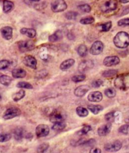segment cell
<instances>
[{
  "label": "cell",
  "mask_w": 129,
  "mask_h": 153,
  "mask_svg": "<svg viewBox=\"0 0 129 153\" xmlns=\"http://www.w3.org/2000/svg\"><path fill=\"white\" fill-rule=\"evenodd\" d=\"M113 43L118 48H127L129 45V34L125 32L117 33L113 39Z\"/></svg>",
  "instance_id": "cell-1"
},
{
  "label": "cell",
  "mask_w": 129,
  "mask_h": 153,
  "mask_svg": "<svg viewBox=\"0 0 129 153\" xmlns=\"http://www.w3.org/2000/svg\"><path fill=\"white\" fill-rule=\"evenodd\" d=\"M114 85L116 88L123 91L129 89V74H122L117 76L114 81Z\"/></svg>",
  "instance_id": "cell-2"
},
{
  "label": "cell",
  "mask_w": 129,
  "mask_h": 153,
  "mask_svg": "<svg viewBox=\"0 0 129 153\" xmlns=\"http://www.w3.org/2000/svg\"><path fill=\"white\" fill-rule=\"evenodd\" d=\"M118 3L116 0H104L99 4V8L103 13H109L116 9Z\"/></svg>",
  "instance_id": "cell-3"
},
{
  "label": "cell",
  "mask_w": 129,
  "mask_h": 153,
  "mask_svg": "<svg viewBox=\"0 0 129 153\" xmlns=\"http://www.w3.org/2000/svg\"><path fill=\"white\" fill-rule=\"evenodd\" d=\"M67 5L64 0H55L51 4V10L54 13H59L65 11Z\"/></svg>",
  "instance_id": "cell-4"
},
{
  "label": "cell",
  "mask_w": 129,
  "mask_h": 153,
  "mask_svg": "<svg viewBox=\"0 0 129 153\" xmlns=\"http://www.w3.org/2000/svg\"><path fill=\"white\" fill-rule=\"evenodd\" d=\"M20 114L21 110L19 108L11 107L5 111L3 115V118L4 120H10L20 115Z\"/></svg>",
  "instance_id": "cell-5"
},
{
  "label": "cell",
  "mask_w": 129,
  "mask_h": 153,
  "mask_svg": "<svg viewBox=\"0 0 129 153\" xmlns=\"http://www.w3.org/2000/svg\"><path fill=\"white\" fill-rule=\"evenodd\" d=\"M50 131V128L47 125L40 124L36 129V134L37 137H44L47 136Z\"/></svg>",
  "instance_id": "cell-6"
},
{
  "label": "cell",
  "mask_w": 129,
  "mask_h": 153,
  "mask_svg": "<svg viewBox=\"0 0 129 153\" xmlns=\"http://www.w3.org/2000/svg\"><path fill=\"white\" fill-rule=\"evenodd\" d=\"M35 48V44L30 40L20 41L19 43V49L20 52H25L32 51Z\"/></svg>",
  "instance_id": "cell-7"
},
{
  "label": "cell",
  "mask_w": 129,
  "mask_h": 153,
  "mask_svg": "<svg viewBox=\"0 0 129 153\" xmlns=\"http://www.w3.org/2000/svg\"><path fill=\"white\" fill-rule=\"evenodd\" d=\"M122 143L120 140H115L112 143H107L105 145V149L108 152H114L121 149Z\"/></svg>",
  "instance_id": "cell-8"
},
{
  "label": "cell",
  "mask_w": 129,
  "mask_h": 153,
  "mask_svg": "<svg viewBox=\"0 0 129 153\" xmlns=\"http://www.w3.org/2000/svg\"><path fill=\"white\" fill-rule=\"evenodd\" d=\"M104 45L101 41H96L94 42L90 49V53L93 56H97L103 52Z\"/></svg>",
  "instance_id": "cell-9"
},
{
  "label": "cell",
  "mask_w": 129,
  "mask_h": 153,
  "mask_svg": "<svg viewBox=\"0 0 129 153\" xmlns=\"http://www.w3.org/2000/svg\"><path fill=\"white\" fill-rule=\"evenodd\" d=\"M64 117L60 111L57 110H54L50 114L49 116V120L52 123H57V122H64Z\"/></svg>",
  "instance_id": "cell-10"
},
{
  "label": "cell",
  "mask_w": 129,
  "mask_h": 153,
  "mask_svg": "<svg viewBox=\"0 0 129 153\" xmlns=\"http://www.w3.org/2000/svg\"><path fill=\"white\" fill-rule=\"evenodd\" d=\"M93 66L94 62L91 60H85L79 64L78 70L81 73H85L92 69Z\"/></svg>",
  "instance_id": "cell-11"
},
{
  "label": "cell",
  "mask_w": 129,
  "mask_h": 153,
  "mask_svg": "<svg viewBox=\"0 0 129 153\" xmlns=\"http://www.w3.org/2000/svg\"><path fill=\"white\" fill-rule=\"evenodd\" d=\"M23 62L24 63L25 65L28 68H30L33 69H37V61L36 60V59L32 56H30V55L26 56L24 58H23Z\"/></svg>",
  "instance_id": "cell-12"
},
{
  "label": "cell",
  "mask_w": 129,
  "mask_h": 153,
  "mask_svg": "<svg viewBox=\"0 0 129 153\" xmlns=\"http://www.w3.org/2000/svg\"><path fill=\"white\" fill-rule=\"evenodd\" d=\"M120 63V59L118 56H108L103 60L104 66L107 67H111L116 66Z\"/></svg>",
  "instance_id": "cell-13"
},
{
  "label": "cell",
  "mask_w": 129,
  "mask_h": 153,
  "mask_svg": "<svg viewBox=\"0 0 129 153\" xmlns=\"http://www.w3.org/2000/svg\"><path fill=\"white\" fill-rule=\"evenodd\" d=\"M90 90V86L89 85H81L76 88L74 95L78 97H83Z\"/></svg>",
  "instance_id": "cell-14"
},
{
  "label": "cell",
  "mask_w": 129,
  "mask_h": 153,
  "mask_svg": "<svg viewBox=\"0 0 129 153\" xmlns=\"http://www.w3.org/2000/svg\"><path fill=\"white\" fill-rule=\"evenodd\" d=\"M112 128V125L111 123L108 122L105 125H103L100 127H99L98 129V134L99 136H105L108 135Z\"/></svg>",
  "instance_id": "cell-15"
},
{
  "label": "cell",
  "mask_w": 129,
  "mask_h": 153,
  "mask_svg": "<svg viewBox=\"0 0 129 153\" xmlns=\"http://www.w3.org/2000/svg\"><path fill=\"white\" fill-rule=\"evenodd\" d=\"M102 99L103 95L99 91L91 92L87 96V100L91 102H99L102 100Z\"/></svg>",
  "instance_id": "cell-16"
},
{
  "label": "cell",
  "mask_w": 129,
  "mask_h": 153,
  "mask_svg": "<svg viewBox=\"0 0 129 153\" xmlns=\"http://www.w3.org/2000/svg\"><path fill=\"white\" fill-rule=\"evenodd\" d=\"M1 33L3 39L9 40L13 37V28L10 27H4L1 28Z\"/></svg>",
  "instance_id": "cell-17"
},
{
  "label": "cell",
  "mask_w": 129,
  "mask_h": 153,
  "mask_svg": "<svg viewBox=\"0 0 129 153\" xmlns=\"http://www.w3.org/2000/svg\"><path fill=\"white\" fill-rule=\"evenodd\" d=\"M74 63L75 60H74L73 59H68L65 60L61 64L60 69L63 71H65L71 68L74 65Z\"/></svg>",
  "instance_id": "cell-18"
},
{
  "label": "cell",
  "mask_w": 129,
  "mask_h": 153,
  "mask_svg": "<svg viewBox=\"0 0 129 153\" xmlns=\"http://www.w3.org/2000/svg\"><path fill=\"white\" fill-rule=\"evenodd\" d=\"M25 131H24V129L22 127L16 128L13 132L14 138L16 140H21L25 136Z\"/></svg>",
  "instance_id": "cell-19"
},
{
  "label": "cell",
  "mask_w": 129,
  "mask_h": 153,
  "mask_svg": "<svg viewBox=\"0 0 129 153\" xmlns=\"http://www.w3.org/2000/svg\"><path fill=\"white\" fill-rule=\"evenodd\" d=\"M11 74L14 78H23L26 76L27 72L23 69L17 68L14 69L11 72Z\"/></svg>",
  "instance_id": "cell-20"
},
{
  "label": "cell",
  "mask_w": 129,
  "mask_h": 153,
  "mask_svg": "<svg viewBox=\"0 0 129 153\" xmlns=\"http://www.w3.org/2000/svg\"><path fill=\"white\" fill-rule=\"evenodd\" d=\"M20 33L23 35H25L29 38H34L36 36V31L33 28H22L20 30Z\"/></svg>",
  "instance_id": "cell-21"
},
{
  "label": "cell",
  "mask_w": 129,
  "mask_h": 153,
  "mask_svg": "<svg viewBox=\"0 0 129 153\" xmlns=\"http://www.w3.org/2000/svg\"><path fill=\"white\" fill-rule=\"evenodd\" d=\"M62 33L61 30H57L54 33L50 35L49 37V40L51 42H55L62 39Z\"/></svg>",
  "instance_id": "cell-22"
},
{
  "label": "cell",
  "mask_w": 129,
  "mask_h": 153,
  "mask_svg": "<svg viewBox=\"0 0 129 153\" xmlns=\"http://www.w3.org/2000/svg\"><path fill=\"white\" fill-rule=\"evenodd\" d=\"M14 8V3L8 0H4L3 1V11L5 13H8Z\"/></svg>",
  "instance_id": "cell-23"
},
{
  "label": "cell",
  "mask_w": 129,
  "mask_h": 153,
  "mask_svg": "<svg viewBox=\"0 0 129 153\" xmlns=\"http://www.w3.org/2000/svg\"><path fill=\"white\" fill-rule=\"evenodd\" d=\"M87 108L90 110L91 113L95 115L98 114L103 110V107L100 105H90L87 106Z\"/></svg>",
  "instance_id": "cell-24"
},
{
  "label": "cell",
  "mask_w": 129,
  "mask_h": 153,
  "mask_svg": "<svg viewBox=\"0 0 129 153\" xmlns=\"http://www.w3.org/2000/svg\"><path fill=\"white\" fill-rule=\"evenodd\" d=\"M11 81H12V78L9 76L2 75L0 76V83L4 86H9Z\"/></svg>",
  "instance_id": "cell-25"
},
{
  "label": "cell",
  "mask_w": 129,
  "mask_h": 153,
  "mask_svg": "<svg viewBox=\"0 0 129 153\" xmlns=\"http://www.w3.org/2000/svg\"><path fill=\"white\" fill-rule=\"evenodd\" d=\"M25 96V91L23 90L19 91L18 92L13 94L12 96V99L14 102H19L20 100L23 98Z\"/></svg>",
  "instance_id": "cell-26"
},
{
  "label": "cell",
  "mask_w": 129,
  "mask_h": 153,
  "mask_svg": "<svg viewBox=\"0 0 129 153\" xmlns=\"http://www.w3.org/2000/svg\"><path fill=\"white\" fill-rule=\"evenodd\" d=\"M76 114L80 117H86L89 114V111L87 108L83 107H78L76 108Z\"/></svg>",
  "instance_id": "cell-27"
},
{
  "label": "cell",
  "mask_w": 129,
  "mask_h": 153,
  "mask_svg": "<svg viewBox=\"0 0 129 153\" xmlns=\"http://www.w3.org/2000/svg\"><path fill=\"white\" fill-rule=\"evenodd\" d=\"M117 73H118V71H117L116 70L110 69V70H107L104 71L102 74V76L104 78H113L114 76H115L117 74Z\"/></svg>",
  "instance_id": "cell-28"
},
{
  "label": "cell",
  "mask_w": 129,
  "mask_h": 153,
  "mask_svg": "<svg viewBox=\"0 0 129 153\" xmlns=\"http://www.w3.org/2000/svg\"><path fill=\"white\" fill-rule=\"evenodd\" d=\"M77 51H78V53L79 56H81L82 57H84L87 54V48L85 45L81 44L78 47Z\"/></svg>",
  "instance_id": "cell-29"
},
{
  "label": "cell",
  "mask_w": 129,
  "mask_h": 153,
  "mask_svg": "<svg viewBox=\"0 0 129 153\" xmlns=\"http://www.w3.org/2000/svg\"><path fill=\"white\" fill-rule=\"evenodd\" d=\"M66 127V124L64 122H57L54 123V125L52 126V128L54 131H62L63 129H64Z\"/></svg>",
  "instance_id": "cell-30"
},
{
  "label": "cell",
  "mask_w": 129,
  "mask_h": 153,
  "mask_svg": "<svg viewBox=\"0 0 129 153\" xmlns=\"http://www.w3.org/2000/svg\"><path fill=\"white\" fill-rule=\"evenodd\" d=\"M95 22V19L92 16H86L80 20V23L82 25H90Z\"/></svg>",
  "instance_id": "cell-31"
},
{
  "label": "cell",
  "mask_w": 129,
  "mask_h": 153,
  "mask_svg": "<svg viewBox=\"0 0 129 153\" xmlns=\"http://www.w3.org/2000/svg\"><path fill=\"white\" fill-rule=\"evenodd\" d=\"M16 87L19 88H22V89H33V86L28 83V82L25 81H21L16 85Z\"/></svg>",
  "instance_id": "cell-32"
},
{
  "label": "cell",
  "mask_w": 129,
  "mask_h": 153,
  "mask_svg": "<svg viewBox=\"0 0 129 153\" xmlns=\"http://www.w3.org/2000/svg\"><path fill=\"white\" fill-rule=\"evenodd\" d=\"M105 94L108 98H113L116 96V91L114 88H109L105 90Z\"/></svg>",
  "instance_id": "cell-33"
},
{
  "label": "cell",
  "mask_w": 129,
  "mask_h": 153,
  "mask_svg": "<svg viewBox=\"0 0 129 153\" xmlns=\"http://www.w3.org/2000/svg\"><path fill=\"white\" fill-rule=\"evenodd\" d=\"M49 148V144L47 143H43L38 146L37 149V153H45Z\"/></svg>",
  "instance_id": "cell-34"
},
{
  "label": "cell",
  "mask_w": 129,
  "mask_h": 153,
  "mask_svg": "<svg viewBox=\"0 0 129 153\" xmlns=\"http://www.w3.org/2000/svg\"><path fill=\"white\" fill-rule=\"evenodd\" d=\"M78 13L76 12V11H68V12H67L65 14L66 19L70 20L76 19V18L78 17Z\"/></svg>",
  "instance_id": "cell-35"
},
{
  "label": "cell",
  "mask_w": 129,
  "mask_h": 153,
  "mask_svg": "<svg viewBox=\"0 0 129 153\" xmlns=\"http://www.w3.org/2000/svg\"><path fill=\"white\" fill-rule=\"evenodd\" d=\"M111 27H112V22H108L100 25V30H99L102 32H108L111 29Z\"/></svg>",
  "instance_id": "cell-36"
},
{
  "label": "cell",
  "mask_w": 129,
  "mask_h": 153,
  "mask_svg": "<svg viewBox=\"0 0 129 153\" xmlns=\"http://www.w3.org/2000/svg\"><path fill=\"white\" fill-rule=\"evenodd\" d=\"M105 119L107 122L109 123H111L115 120V112L111 111V112L107 113L105 115Z\"/></svg>",
  "instance_id": "cell-37"
},
{
  "label": "cell",
  "mask_w": 129,
  "mask_h": 153,
  "mask_svg": "<svg viewBox=\"0 0 129 153\" xmlns=\"http://www.w3.org/2000/svg\"><path fill=\"white\" fill-rule=\"evenodd\" d=\"M11 139V135L9 133L0 134V143H5Z\"/></svg>",
  "instance_id": "cell-38"
},
{
  "label": "cell",
  "mask_w": 129,
  "mask_h": 153,
  "mask_svg": "<svg viewBox=\"0 0 129 153\" xmlns=\"http://www.w3.org/2000/svg\"><path fill=\"white\" fill-rule=\"evenodd\" d=\"M91 130V127L90 126L86 125L83 128H82L79 131L77 132V134L78 136H84V135L86 134L87 132H89Z\"/></svg>",
  "instance_id": "cell-39"
},
{
  "label": "cell",
  "mask_w": 129,
  "mask_h": 153,
  "mask_svg": "<svg viewBox=\"0 0 129 153\" xmlns=\"http://www.w3.org/2000/svg\"><path fill=\"white\" fill-rule=\"evenodd\" d=\"M86 79V76L85 74H79L75 75L73 76L71 79L74 83H79V82L83 81Z\"/></svg>",
  "instance_id": "cell-40"
},
{
  "label": "cell",
  "mask_w": 129,
  "mask_h": 153,
  "mask_svg": "<svg viewBox=\"0 0 129 153\" xmlns=\"http://www.w3.org/2000/svg\"><path fill=\"white\" fill-rule=\"evenodd\" d=\"M78 8L85 13H90L91 10V7L87 4H83L79 5L78 7Z\"/></svg>",
  "instance_id": "cell-41"
},
{
  "label": "cell",
  "mask_w": 129,
  "mask_h": 153,
  "mask_svg": "<svg viewBox=\"0 0 129 153\" xmlns=\"http://www.w3.org/2000/svg\"><path fill=\"white\" fill-rule=\"evenodd\" d=\"M10 66V62L8 60L0 61V70H4L9 68Z\"/></svg>",
  "instance_id": "cell-42"
},
{
  "label": "cell",
  "mask_w": 129,
  "mask_h": 153,
  "mask_svg": "<svg viewBox=\"0 0 129 153\" xmlns=\"http://www.w3.org/2000/svg\"><path fill=\"white\" fill-rule=\"evenodd\" d=\"M128 131H129V125L128 124L123 125L119 129V132L123 134H127L128 133Z\"/></svg>",
  "instance_id": "cell-43"
},
{
  "label": "cell",
  "mask_w": 129,
  "mask_h": 153,
  "mask_svg": "<svg viewBox=\"0 0 129 153\" xmlns=\"http://www.w3.org/2000/svg\"><path fill=\"white\" fill-rule=\"evenodd\" d=\"M40 56L41 59L43 60H45L47 58V57H48L47 50V49L45 48H42V49H41L40 52Z\"/></svg>",
  "instance_id": "cell-44"
},
{
  "label": "cell",
  "mask_w": 129,
  "mask_h": 153,
  "mask_svg": "<svg viewBox=\"0 0 129 153\" xmlns=\"http://www.w3.org/2000/svg\"><path fill=\"white\" fill-rule=\"evenodd\" d=\"M118 25L120 27L129 26V18L122 19L118 22Z\"/></svg>",
  "instance_id": "cell-45"
},
{
  "label": "cell",
  "mask_w": 129,
  "mask_h": 153,
  "mask_svg": "<svg viewBox=\"0 0 129 153\" xmlns=\"http://www.w3.org/2000/svg\"><path fill=\"white\" fill-rule=\"evenodd\" d=\"M103 83V81L102 79H96L93 81L91 83V86L93 88H97L100 87Z\"/></svg>",
  "instance_id": "cell-46"
},
{
  "label": "cell",
  "mask_w": 129,
  "mask_h": 153,
  "mask_svg": "<svg viewBox=\"0 0 129 153\" xmlns=\"http://www.w3.org/2000/svg\"><path fill=\"white\" fill-rule=\"evenodd\" d=\"M48 74V72L46 71V70H42L38 72L37 74V78H42L44 77H45V76Z\"/></svg>",
  "instance_id": "cell-47"
},
{
  "label": "cell",
  "mask_w": 129,
  "mask_h": 153,
  "mask_svg": "<svg viewBox=\"0 0 129 153\" xmlns=\"http://www.w3.org/2000/svg\"><path fill=\"white\" fill-rule=\"evenodd\" d=\"M90 153H102V151L100 149H99L98 148H92L90 151Z\"/></svg>",
  "instance_id": "cell-48"
},
{
  "label": "cell",
  "mask_w": 129,
  "mask_h": 153,
  "mask_svg": "<svg viewBox=\"0 0 129 153\" xmlns=\"http://www.w3.org/2000/svg\"><path fill=\"white\" fill-rule=\"evenodd\" d=\"M129 13V7H125L124 8V10H122V12L120 14V16H123V15H127V13Z\"/></svg>",
  "instance_id": "cell-49"
},
{
  "label": "cell",
  "mask_w": 129,
  "mask_h": 153,
  "mask_svg": "<svg viewBox=\"0 0 129 153\" xmlns=\"http://www.w3.org/2000/svg\"><path fill=\"white\" fill-rule=\"evenodd\" d=\"M67 38L69 39V40H73L74 39V35L72 33H69L67 34Z\"/></svg>",
  "instance_id": "cell-50"
},
{
  "label": "cell",
  "mask_w": 129,
  "mask_h": 153,
  "mask_svg": "<svg viewBox=\"0 0 129 153\" xmlns=\"http://www.w3.org/2000/svg\"><path fill=\"white\" fill-rule=\"evenodd\" d=\"M27 139H31L33 137V135L31 133H27L25 134V136Z\"/></svg>",
  "instance_id": "cell-51"
},
{
  "label": "cell",
  "mask_w": 129,
  "mask_h": 153,
  "mask_svg": "<svg viewBox=\"0 0 129 153\" xmlns=\"http://www.w3.org/2000/svg\"><path fill=\"white\" fill-rule=\"evenodd\" d=\"M119 1L122 3H127L129 2V0H119Z\"/></svg>",
  "instance_id": "cell-52"
},
{
  "label": "cell",
  "mask_w": 129,
  "mask_h": 153,
  "mask_svg": "<svg viewBox=\"0 0 129 153\" xmlns=\"http://www.w3.org/2000/svg\"><path fill=\"white\" fill-rule=\"evenodd\" d=\"M29 1L32 2H39L40 1V0H29Z\"/></svg>",
  "instance_id": "cell-53"
},
{
  "label": "cell",
  "mask_w": 129,
  "mask_h": 153,
  "mask_svg": "<svg viewBox=\"0 0 129 153\" xmlns=\"http://www.w3.org/2000/svg\"><path fill=\"white\" fill-rule=\"evenodd\" d=\"M125 121V122H126L127 123H129V118H128V119H127Z\"/></svg>",
  "instance_id": "cell-54"
},
{
  "label": "cell",
  "mask_w": 129,
  "mask_h": 153,
  "mask_svg": "<svg viewBox=\"0 0 129 153\" xmlns=\"http://www.w3.org/2000/svg\"><path fill=\"white\" fill-rule=\"evenodd\" d=\"M1 100V95H0V101Z\"/></svg>",
  "instance_id": "cell-55"
}]
</instances>
